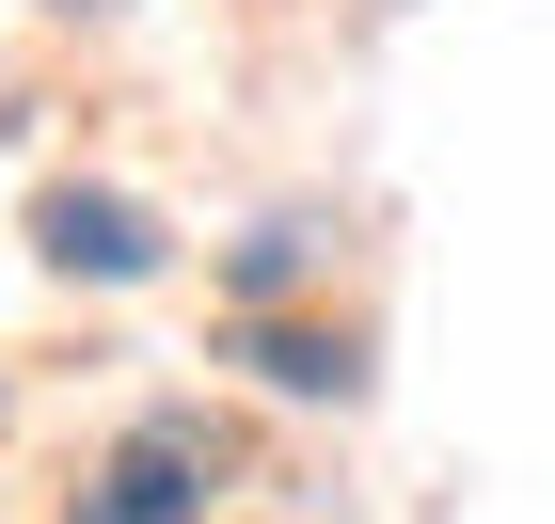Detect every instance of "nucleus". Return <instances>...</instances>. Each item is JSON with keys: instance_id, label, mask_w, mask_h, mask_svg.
Masks as SVG:
<instances>
[{"instance_id": "1", "label": "nucleus", "mask_w": 555, "mask_h": 524, "mask_svg": "<svg viewBox=\"0 0 555 524\" xmlns=\"http://www.w3.org/2000/svg\"><path fill=\"white\" fill-rule=\"evenodd\" d=\"M48 270H95V286H143V270H159V222L128 207V191H48Z\"/></svg>"}, {"instance_id": "2", "label": "nucleus", "mask_w": 555, "mask_h": 524, "mask_svg": "<svg viewBox=\"0 0 555 524\" xmlns=\"http://www.w3.org/2000/svg\"><path fill=\"white\" fill-rule=\"evenodd\" d=\"M191 477H207V461H191V430H143L64 524H207V493H191Z\"/></svg>"}, {"instance_id": "3", "label": "nucleus", "mask_w": 555, "mask_h": 524, "mask_svg": "<svg viewBox=\"0 0 555 524\" xmlns=\"http://www.w3.org/2000/svg\"><path fill=\"white\" fill-rule=\"evenodd\" d=\"M238 366H255V382H286V397H349V382H365V349H349V334H301V318H255V334H238Z\"/></svg>"}, {"instance_id": "4", "label": "nucleus", "mask_w": 555, "mask_h": 524, "mask_svg": "<svg viewBox=\"0 0 555 524\" xmlns=\"http://www.w3.org/2000/svg\"><path fill=\"white\" fill-rule=\"evenodd\" d=\"M64 16H112V0H64Z\"/></svg>"}]
</instances>
